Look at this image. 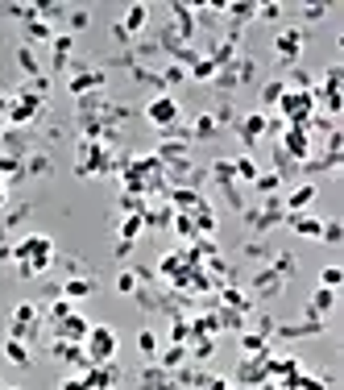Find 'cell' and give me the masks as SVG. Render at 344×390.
Wrapping results in <instances>:
<instances>
[{
  "instance_id": "obj_24",
  "label": "cell",
  "mask_w": 344,
  "mask_h": 390,
  "mask_svg": "<svg viewBox=\"0 0 344 390\" xmlns=\"http://www.w3.org/2000/svg\"><path fill=\"white\" fill-rule=\"evenodd\" d=\"M17 67H21L25 75H38V58H34V46H21V50H17Z\"/></svg>"
},
{
  "instance_id": "obj_43",
  "label": "cell",
  "mask_w": 344,
  "mask_h": 390,
  "mask_svg": "<svg viewBox=\"0 0 344 390\" xmlns=\"http://www.w3.org/2000/svg\"><path fill=\"white\" fill-rule=\"evenodd\" d=\"M0 261H13V249H8V245H0Z\"/></svg>"
},
{
  "instance_id": "obj_10",
  "label": "cell",
  "mask_w": 344,
  "mask_h": 390,
  "mask_svg": "<svg viewBox=\"0 0 344 390\" xmlns=\"http://www.w3.org/2000/svg\"><path fill=\"white\" fill-rule=\"evenodd\" d=\"M270 129V121H265V112H249V117H245V121H241V125H237V133H241V137H245V141H249V145H253V141H258L261 133Z\"/></svg>"
},
{
  "instance_id": "obj_12",
  "label": "cell",
  "mask_w": 344,
  "mask_h": 390,
  "mask_svg": "<svg viewBox=\"0 0 344 390\" xmlns=\"http://www.w3.org/2000/svg\"><path fill=\"white\" fill-rule=\"evenodd\" d=\"M291 228H295L299 237H311V241H319V233H324V220L311 216V212H299V216H291Z\"/></svg>"
},
{
  "instance_id": "obj_9",
  "label": "cell",
  "mask_w": 344,
  "mask_h": 390,
  "mask_svg": "<svg viewBox=\"0 0 344 390\" xmlns=\"http://www.w3.org/2000/svg\"><path fill=\"white\" fill-rule=\"evenodd\" d=\"M58 295H62L67 304H79V299L91 295V278H79V274H75V278H67V282L58 287Z\"/></svg>"
},
{
  "instance_id": "obj_32",
  "label": "cell",
  "mask_w": 344,
  "mask_h": 390,
  "mask_svg": "<svg viewBox=\"0 0 344 390\" xmlns=\"http://www.w3.org/2000/svg\"><path fill=\"white\" fill-rule=\"evenodd\" d=\"M67 25H71V34H79V30H87V25H91V13H87V8L67 13Z\"/></svg>"
},
{
  "instance_id": "obj_3",
  "label": "cell",
  "mask_w": 344,
  "mask_h": 390,
  "mask_svg": "<svg viewBox=\"0 0 344 390\" xmlns=\"http://www.w3.org/2000/svg\"><path fill=\"white\" fill-rule=\"evenodd\" d=\"M145 121H150V125H154V129H178V121H183V108H178V100H174V96H166V91H162V96H154V100H150V104H145Z\"/></svg>"
},
{
  "instance_id": "obj_33",
  "label": "cell",
  "mask_w": 344,
  "mask_h": 390,
  "mask_svg": "<svg viewBox=\"0 0 344 390\" xmlns=\"http://www.w3.org/2000/svg\"><path fill=\"white\" fill-rule=\"evenodd\" d=\"M258 291H261V295H278V291H282V278H278V274H261Z\"/></svg>"
},
{
  "instance_id": "obj_19",
  "label": "cell",
  "mask_w": 344,
  "mask_h": 390,
  "mask_svg": "<svg viewBox=\"0 0 344 390\" xmlns=\"http://www.w3.org/2000/svg\"><path fill=\"white\" fill-rule=\"evenodd\" d=\"M25 38L29 42H54V30L46 25L42 17H34V21H25Z\"/></svg>"
},
{
  "instance_id": "obj_7",
  "label": "cell",
  "mask_w": 344,
  "mask_h": 390,
  "mask_svg": "<svg viewBox=\"0 0 344 390\" xmlns=\"http://www.w3.org/2000/svg\"><path fill=\"white\" fill-rule=\"evenodd\" d=\"M274 50H278V58H282V63H295V58H299V50H303V30H286V34H278Z\"/></svg>"
},
{
  "instance_id": "obj_20",
  "label": "cell",
  "mask_w": 344,
  "mask_h": 390,
  "mask_svg": "<svg viewBox=\"0 0 344 390\" xmlns=\"http://www.w3.org/2000/svg\"><path fill=\"white\" fill-rule=\"evenodd\" d=\"M183 361H187V349H183V345H171L166 353H158V365H162L166 374H171V370H178Z\"/></svg>"
},
{
  "instance_id": "obj_25",
  "label": "cell",
  "mask_w": 344,
  "mask_h": 390,
  "mask_svg": "<svg viewBox=\"0 0 344 390\" xmlns=\"http://www.w3.org/2000/svg\"><path fill=\"white\" fill-rule=\"evenodd\" d=\"M319 282H324L328 291H336V287L344 282V270L340 266H324V270H319Z\"/></svg>"
},
{
  "instance_id": "obj_42",
  "label": "cell",
  "mask_w": 344,
  "mask_h": 390,
  "mask_svg": "<svg viewBox=\"0 0 344 390\" xmlns=\"http://www.w3.org/2000/svg\"><path fill=\"white\" fill-rule=\"evenodd\" d=\"M4 204H8V183L0 178V208H4Z\"/></svg>"
},
{
  "instance_id": "obj_16",
  "label": "cell",
  "mask_w": 344,
  "mask_h": 390,
  "mask_svg": "<svg viewBox=\"0 0 344 390\" xmlns=\"http://www.w3.org/2000/svg\"><path fill=\"white\" fill-rule=\"evenodd\" d=\"M141 228H145V212H129V216L121 220V228H117V233H121V241H137V237H141Z\"/></svg>"
},
{
  "instance_id": "obj_21",
  "label": "cell",
  "mask_w": 344,
  "mask_h": 390,
  "mask_svg": "<svg viewBox=\"0 0 344 390\" xmlns=\"http://www.w3.org/2000/svg\"><path fill=\"white\" fill-rule=\"evenodd\" d=\"M232 174H237V178H245V183H253V178H258V162H253L249 154H241V158L232 162Z\"/></svg>"
},
{
  "instance_id": "obj_23",
  "label": "cell",
  "mask_w": 344,
  "mask_h": 390,
  "mask_svg": "<svg viewBox=\"0 0 344 390\" xmlns=\"http://www.w3.org/2000/svg\"><path fill=\"white\" fill-rule=\"evenodd\" d=\"M282 91H286V84H282V79H274V84H265V87H261V104H265V108H274V104L282 100Z\"/></svg>"
},
{
  "instance_id": "obj_40",
  "label": "cell",
  "mask_w": 344,
  "mask_h": 390,
  "mask_svg": "<svg viewBox=\"0 0 344 390\" xmlns=\"http://www.w3.org/2000/svg\"><path fill=\"white\" fill-rule=\"evenodd\" d=\"M324 13H328V8H324V4H307V8H303V17H307V21H319V17H324Z\"/></svg>"
},
{
  "instance_id": "obj_37",
  "label": "cell",
  "mask_w": 344,
  "mask_h": 390,
  "mask_svg": "<svg viewBox=\"0 0 344 390\" xmlns=\"http://www.w3.org/2000/svg\"><path fill=\"white\" fill-rule=\"evenodd\" d=\"M278 183H282L278 174H258V178H253V187H258V191H265V195H270V191H274Z\"/></svg>"
},
{
  "instance_id": "obj_35",
  "label": "cell",
  "mask_w": 344,
  "mask_h": 390,
  "mask_svg": "<svg viewBox=\"0 0 344 390\" xmlns=\"http://www.w3.org/2000/svg\"><path fill=\"white\" fill-rule=\"evenodd\" d=\"M171 341H174V345H183V341H191V324H187V320H174V328H171Z\"/></svg>"
},
{
  "instance_id": "obj_36",
  "label": "cell",
  "mask_w": 344,
  "mask_h": 390,
  "mask_svg": "<svg viewBox=\"0 0 344 390\" xmlns=\"http://www.w3.org/2000/svg\"><path fill=\"white\" fill-rule=\"evenodd\" d=\"M117 291H121V295H133V291H137V274H133V270H125V274L117 278Z\"/></svg>"
},
{
  "instance_id": "obj_2",
  "label": "cell",
  "mask_w": 344,
  "mask_h": 390,
  "mask_svg": "<svg viewBox=\"0 0 344 390\" xmlns=\"http://www.w3.org/2000/svg\"><path fill=\"white\" fill-rule=\"evenodd\" d=\"M117 349H121V337H117V328L112 324H91L84 337V353L91 365H108V361H117Z\"/></svg>"
},
{
  "instance_id": "obj_4",
  "label": "cell",
  "mask_w": 344,
  "mask_h": 390,
  "mask_svg": "<svg viewBox=\"0 0 344 390\" xmlns=\"http://www.w3.org/2000/svg\"><path fill=\"white\" fill-rule=\"evenodd\" d=\"M311 108H315V91H282V100H278V112L291 121V125H303L307 129V117H311Z\"/></svg>"
},
{
  "instance_id": "obj_26",
  "label": "cell",
  "mask_w": 344,
  "mask_h": 390,
  "mask_svg": "<svg viewBox=\"0 0 344 390\" xmlns=\"http://www.w3.org/2000/svg\"><path fill=\"white\" fill-rule=\"evenodd\" d=\"M191 137H199V141H204V137H216V117H212V112L195 117V133H191Z\"/></svg>"
},
{
  "instance_id": "obj_34",
  "label": "cell",
  "mask_w": 344,
  "mask_h": 390,
  "mask_svg": "<svg viewBox=\"0 0 344 390\" xmlns=\"http://www.w3.org/2000/svg\"><path fill=\"white\" fill-rule=\"evenodd\" d=\"M191 75H195V79H212V75H216V63H212V58H199V63L191 67Z\"/></svg>"
},
{
  "instance_id": "obj_28",
  "label": "cell",
  "mask_w": 344,
  "mask_h": 390,
  "mask_svg": "<svg viewBox=\"0 0 344 390\" xmlns=\"http://www.w3.org/2000/svg\"><path fill=\"white\" fill-rule=\"evenodd\" d=\"M137 349H141V357H158V337L145 328V332H137Z\"/></svg>"
},
{
  "instance_id": "obj_13",
  "label": "cell",
  "mask_w": 344,
  "mask_h": 390,
  "mask_svg": "<svg viewBox=\"0 0 344 390\" xmlns=\"http://www.w3.org/2000/svg\"><path fill=\"white\" fill-rule=\"evenodd\" d=\"M0 353H4V361H8V365H17V370H25V365L34 361V357H29V349H25V341H13V337L4 341Z\"/></svg>"
},
{
  "instance_id": "obj_39",
  "label": "cell",
  "mask_w": 344,
  "mask_h": 390,
  "mask_svg": "<svg viewBox=\"0 0 344 390\" xmlns=\"http://www.w3.org/2000/svg\"><path fill=\"white\" fill-rule=\"evenodd\" d=\"M204 390H237V386H232L228 378H208V382H204Z\"/></svg>"
},
{
  "instance_id": "obj_38",
  "label": "cell",
  "mask_w": 344,
  "mask_h": 390,
  "mask_svg": "<svg viewBox=\"0 0 344 390\" xmlns=\"http://www.w3.org/2000/svg\"><path fill=\"white\" fill-rule=\"evenodd\" d=\"M183 79H187V71H183L178 63H171V67H166V75H162V84H183Z\"/></svg>"
},
{
  "instance_id": "obj_18",
  "label": "cell",
  "mask_w": 344,
  "mask_h": 390,
  "mask_svg": "<svg viewBox=\"0 0 344 390\" xmlns=\"http://www.w3.org/2000/svg\"><path fill=\"white\" fill-rule=\"evenodd\" d=\"M171 204L178 208V212H183V216H187V212H195V208H199L204 200H199V195H195L191 187H183V191H174V195H171Z\"/></svg>"
},
{
  "instance_id": "obj_1",
  "label": "cell",
  "mask_w": 344,
  "mask_h": 390,
  "mask_svg": "<svg viewBox=\"0 0 344 390\" xmlns=\"http://www.w3.org/2000/svg\"><path fill=\"white\" fill-rule=\"evenodd\" d=\"M13 261L21 270V278H34V274H46L54 266V241L46 233H29L13 245Z\"/></svg>"
},
{
  "instance_id": "obj_6",
  "label": "cell",
  "mask_w": 344,
  "mask_h": 390,
  "mask_svg": "<svg viewBox=\"0 0 344 390\" xmlns=\"http://www.w3.org/2000/svg\"><path fill=\"white\" fill-rule=\"evenodd\" d=\"M315 195H319L315 183H299V187H291V195L282 200V208H286L291 216H299V212H307V208L315 204Z\"/></svg>"
},
{
  "instance_id": "obj_30",
  "label": "cell",
  "mask_w": 344,
  "mask_h": 390,
  "mask_svg": "<svg viewBox=\"0 0 344 390\" xmlns=\"http://www.w3.org/2000/svg\"><path fill=\"white\" fill-rule=\"evenodd\" d=\"M241 349L253 353V357H261V353H265V337H261V332H245V337H241Z\"/></svg>"
},
{
  "instance_id": "obj_29",
  "label": "cell",
  "mask_w": 344,
  "mask_h": 390,
  "mask_svg": "<svg viewBox=\"0 0 344 390\" xmlns=\"http://www.w3.org/2000/svg\"><path fill=\"white\" fill-rule=\"evenodd\" d=\"M21 174V158L17 154H0V178H17Z\"/></svg>"
},
{
  "instance_id": "obj_22",
  "label": "cell",
  "mask_w": 344,
  "mask_h": 390,
  "mask_svg": "<svg viewBox=\"0 0 344 390\" xmlns=\"http://www.w3.org/2000/svg\"><path fill=\"white\" fill-rule=\"evenodd\" d=\"M195 233H216V212L208 208V204L195 208Z\"/></svg>"
},
{
  "instance_id": "obj_15",
  "label": "cell",
  "mask_w": 344,
  "mask_h": 390,
  "mask_svg": "<svg viewBox=\"0 0 344 390\" xmlns=\"http://www.w3.org/2000/svg\"><path fill=\"white\" fill-rule=\"evenodd\" d=\"M332 307H336V291H328V287H319V291L311 295V316H315V320H324V316H328Z\"/></svg>"
},
{
  "instance_id": "obj_27",
  "label": "cell",
  "mask_w": 344,
  "mask_h": 390,
  "mask_svg": "<svg viewBox=\"0 0 344 390\" xmlns=\"http://www.w3.org/2000/svg\"><path fill=\"white\" fill-rule=\"evenodd\" d=\"M29 320H38V304H17L13 307V324H25V328H29Z\"/></svg>"
},
{
  "instance_id": "obj_44",
  "label": "cell",
  "mask_w": 344,
  "mask_h": 390,
  "mask_svg": "<svg viewBox=\"0 0 344 390\" xmlns=\"http://www.w3.org/2000/svg\"><path fill=\"white\" fill-rule=\"evenodd\" d=\"M4 390H21V386H4Z\"/></svg>"
},
{
  "instance_id": "obj_31",
  "label": "cell",
  "mask_w": 344,
  "mask_h": 390,
  "mask_svg": "<svg viewBox=\"0 0 344 390\" xmlns=\"http://www.w3.org/2000/svg\"><path fill=\"white\" fill-rule=\"evenodd\" d=\"M50 46H54V58H58V67H62V63H67V54H71V46H75V42H71V34H54V42H50Z\"/></svg>"
},
{
  "instance_id": "obj_5",
  "label": "cell",
  "mask_w": 344,
  "mask_h": 390,
  "mask_svg": "<svg viewBox=\"0 0 344 390\" xmlns=\"http://www.w3.org/2000/svg\"><path fill=\"white\" fill-rule=\"evenodd\" d=\"M87 324L79 311H71L67 320H58V328H54V341H67V345H84V337H87Z\"/></svg>"
},
{
  "instance_id": "obj_14",
  "label": "cell",
  "mask_w": 344,
  "mask_h": 390,
  "mask_svg": "<svg viewBox=\"0 0 344 390\" xmlns=\"http://www.w3.org/2000/svg\"><path fill=\"white\" fill-rule=\"evenodd\" d=\"M91 87H104V71H79V75H71V91L75 96H87Z\"/></svg>"
},
{
  "instance_id": "obj_41",
  "label": "cell",
  "mask_w": 344,
  "mask_h": 390,
  "mask_svg": "<svg viewBox=\"0 0 344 390\" xmlns=\"http://www.w3.org/2000/svg\"><path fill=\"white\" fill-rule=\"evenodd\" d=\"M58 390H91V386H87V378H67Z\"/></svg>"
},
{
  "instance_id": "obj_17",
  "label": "cell",
  "mask_w": 344,
  "mask_h": 390,
  "mask_svg": "<svg viewBox=\"0 0 344 390\" xmlns=\"http://www.w3.org/2000/svg\"><path fill=\"white\" fill-rule=\"evenodd\" d=\"M34 117H38V104H34V100H17V104L8 108V121H13V125H25V121H34Z\"/></svg>"
},
{
  "instance_id": "obj_11",
  "label": "cell",
  "mask_w": 344,
  "mask_h": 390,
  "mask_svg": "<svg viewBox=\"0 0 344 390\" xmlns=\"http://www.w3.org/2000/svg\"><path fill=\"white\" fill-rule=\"evenodd\" d=\"M282 141H286V150H291L295 158H307V150H311V141H307V129H303V125H286Z\"/></svg>"
},
{
  "instance_id": "obj_8",
  "label": "cell",
  "mask_w": 344,
  "mask_h": 390,
  "mask_svg": "<svg viewBox=\"0 0 344 390\" xmlns=\"http://www.w3.org/2000/svg\"><path fill=\"white\" fill-rule=\"evenodd\" d=\"M145 25H150V8H145V4H129V13H125V21H121V34H125V38H137Z\"/></svg>"
}]
</instances>
